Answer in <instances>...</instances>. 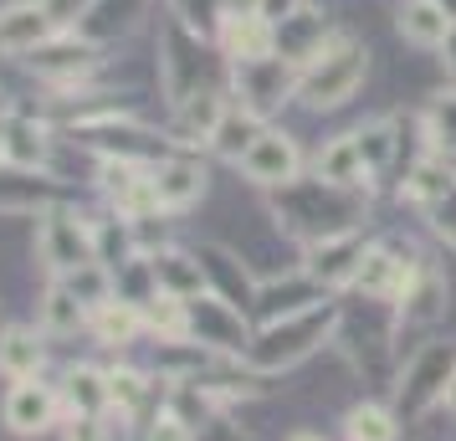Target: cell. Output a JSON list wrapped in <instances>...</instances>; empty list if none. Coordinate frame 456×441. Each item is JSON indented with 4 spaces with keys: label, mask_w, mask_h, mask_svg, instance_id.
Listing matches in <instances>:
<instances>
[{
    "label": "cell",
    "mask_w": 456,
    "mask_h": 441,
    "mask_svg": "<svg viewBox=\"0 0 456 441\" xmlns=\"http://www.w3.org/2000/svg\"><path fill=\"white\" fill-rule=\"evenodd\" d=\"M21 67L42 87L67 93V87H87V83H93V72L103 67V46L87 42L83 31H57V37H46L37 52H26Z\"/></svg>",
    "instance_id": "cell-7"
},
{
    "label": "cell",
    "mask_w": 456,
    "mask_h": 441,
    "mask_svg": "<svg viewBox=\"0 0 456 441\" xmlns=\"http://www.w3.org/2000/svg\"><path fill=\"white\" fill-rule=\"evenodd\" d=\"M144 334H154L159 344L185 339V298H169V293L149 298L144 303Z\"/></svg>",
    "instance_id": "cell-38"
},
{
    "label": "cell",
    "mask_w": 456,
    "mask_h": 441,
    "mask_svg": "<svg viewBox=\"0 0 456 441\" xmlns=\"http://www.w3.org/2000/svg\"><path fill=\"white\" fill-rule=\"evenodd\" d=\"M139 441H195V426H185V421L175 416V411H165V400H159V411L139 426Z\"/></svg>",
    "instance_id": "cell-40"
},
{
    "label": "cell",
    "mask_w": 456,
    "mask_h": 441,
    "mask_svg": "<svg viewBox=\"0 0 456 441\" xmlns=\"http://www.w3.org/2000/svg\"><path fill=\"white\" fill-rule=\"evenodd\" d=\"M87 334L98 339L103 349H128L134 339H144V308L139 303H124V298L113 293L87 314Z\"/></svg>",
    "instance_id": "cell-26"
},
{
    "label": "cell",
    "mask_w": 456,
    "mask_h": 441,
    "mask_svg": "<svg viewBox=\"0 0 456 441\" xmlns=\"http://www.w3.org/2000/svg\"><path fill=\"white\" fill-rule=\"evenodd\" d=\"M231 108V87L210 83L200 87V93H190L185 103L175 108V128H169V139L180 149H210V139H216V128H221V118H226Z\"/></svg>",
    "instance_id": "cell-16"
},
{
    "label": "cell",
    "mask_w": 456,
    "mask_h": 441,
    "mask_svg": "<svg viewBox=\"0 0 456 441\" xmlns=\"http://www.w3.org/2000/svg\"><path fill=\"white\" fill-rule=\"evenodd\" d=\"M42 11L57 21V31H77V21L93 11V0H42Z\"/></svg>",
    "instance_id": "cell-42"
},
{
    "label": "cell",
    "mask_w": 456,
    "mask_h": 441,
    "mask_svg": "<svg viewBox=\"0 0 456 441\" xmlns=\"http://www.w3.org/2000/svg\"><path fill=\"white\" fill-rule=\"evenodd\" d=\"M5 113H11V108H5V93H0V128H5Z\"/></svg>",
    "instance_id": "cell-49"
},
{
    "label": "cell",
    "mask_w": 456,
    "mask_h": 441,
    "mask_svg": "<svg viewBox=\"0 0 456 441\" xmlns=\"http://www.w3.org/2000/svg\"><path fill=\"white\" fill-rule=\"evenodd\" d=\"M236 169H241V175H247V185H256V190H282V185H292V180L303 175V149H297L292 134L267 128Z\"/></svg>",
    "instance_id": "cell-12"
},
{
    "label": "cell",
    "mask_w": 456,
    "mask_h": 441,
    "mask_svg": "<svg viewBox=\"0 0 456 441\" xmlns=\"http://www.w3.org/2000/svg\"><path fill=\"white\" fill-rule=\"evenodd\" d=\"M144 252V241H139V226L124 221L118 210H103V216H93V257L103 262L108 273H118L124 262Z\"/></svg>",
    "instance_id": "cell-28"
},
{
    "label": "cell",
    "mask_w": 456,
    "mask_h": 441,
    "mask_svg": "<svg viewBox=\"0 0 456 441\" xmlns=\"http://www.w3.org/2000/svg\"><path fill=\"white\" fill-rule=\"evenodd\" d=\"M318 180H329V185H349V190H359L364 180H370V169H364V154H359V139H354V134H338V139L323 144V154H318Z\"/></svg>",
    "instance_id": "cell-34"
},
{
    "label": "cell",
    "mask_w": 456,
    "mask_h": 441,
    "mask_svg": "<svg viewBox=\"0 0 456 441\" xmlns=\"http://www.w3.org/2000/svg\"><path fill=\"white\" fill-rule=\"evenodd\" d=\"M37 329L46 339H72L77 329H87V303L67 288V277H46L42 298H37Z\"/></svg>",
    "instance_id": "cell-24"
},
{
    "label": "cell",
    "mask_w": 456,
    "mask_h": 441,
    "mask_svg": "<svg viewBox=\"0 0 456 441\" xmlns=\"http://www.w3.org/2000/svg\"><path fill=\"white\" fill-rule=\"evenodd\" d=\"M426 216H431L436 236H441L446 247H456V195H446V200H436V206L426 210Z\"/></svg>",
    "instance_id": "cell-43"
},
{
    "label": "cell",
    "mask_w": 456,
    "mask_h": 441,
    "mask_svg": "<svg viewBox=\"0 0 456 441\" xmlns=\"http://www.w3.org/2000/svg\"><path fill=\"white\" fill-rule=\"evenodd\" d=\"M216 46L231 62H251V57H272L277 52V26L262 11H226L216 26Z\"/></svg>",
    "instance_id": "cell-19"
},
{
    "label": "cell",
    "mask_w": 456,
    "mask_h": 441,
    "mask_svg": "<svg viewBox=\"0 0 456 441\" xmlns=\"http://www.w3.org/2000/svg\"><path fill=\"white\" fill-rule=\"evenodd\" d=\"M370 252V241L359 232H338V236H323V241H308L303 247V273L329 293V288H354V273H359V262Z\"/></svg>",
    "instance_id": "cell-13"
},
{
    "label": "cell",
    "mask_w": 456,
    "mask_h": 441,
    "mask_svg": "<svg viewBox=\"0 0 456 441\" xmlns=\"http://www.w3.org/2000/svg\"><path fill=\"white\" fill-rule=\"evenodd\" d=\"M272 216L277 226L303 241H323L338 232H359L354 221L364 216V200L349 185H329V180H292V185L272 190Z\"/></svg>",
    "instance_id": "cell-1"
},
{
    "label": "cell",
    "mask_w": 456,
    "mask_h": 441,
    "mask_svg": "<svg viewBox=\"0 0 456 441\" xmlns=\"http://www.w3.org/2000/svg\"><path fill=\"white\" fill-rule=\"evenodd\" d=\"M267 134V118H256L251 108H241V103H231L226 108V118H221V128H216V139H210V149L226 159V165H241L251 154V144Z\"/></svg>",
    "instance_id": "cell-31"
},
{
    "label": "cell",
    "mask_w": 456,
    "mask_h": 441,
    "mask_svg": "<svg viewBox=\"0 0 456 441\" xmlns=\"http://www.w3.org/2000/svg\"><path fill=\"white\" fill-rule=\"evenodd\" d=\"M195 257H200V267H206V293H221L226 303H236V308L256 303V288H262V282L251 277V267L231 252V247H221V241H200Z\"/></svg>",
    "instance_id": "cell-18"
},
{
    "label": "cell",
    "mask_w": 456,
    "mask_h": 441,
    "mask_svg": "<svg viewBox=\"0 0 456 441\" xmlns=\"http://www.w3.org/2000/svg\"><path fill=\"white\" fill-rule=\"evenodd\" d=\"M144 16H149V0H93V11L77 21V31H83L87 42L108 46L113 37H128Z\"/></svg>",
    "instance_id": "cell-30"
},
{
    "label": "cell",
    "mask_w": 456,
    "mask_h": 441,
    "mask_svg": "<svg viewBox=\"0 0 456 441\" xmlns=\"http://www.w3.org/2000/svg\"><path fill=\"white\" fill-rule=\"evenodd\" d=\"M149 267H154L159 293H169V298H200L206 293V267H200L195 252H180V247H149Z\"/></svg>",
    "instance_id": "cell-27"
},
{
    "label": "cell",
    "mask_w": 456,
    "mask_h": 441,
    "mask_svg": "<svg viewBox=\"0 0 456 441\" xmlns=\"http://www.w3.org/2000/svg\"><path fill=\"white\" fill-rule=\"evenodd\" d=\"M395 26H400V37L415 42V46H446V37H452V21L441 16L436 0H400Z\"/></svg>",
    "instance_id": "cell-33"
},
{
    "label": "cell",
    "mask_w": 456,
    "mask_h": 441,
    "mask_svg": "<svg viewBox=\"0 0 456 441\" xmlns=\"http://www.w3.org/2000/svg\"><path fill=\"white\" fill-rule=\"evenodd\" d=\"M31 252H37V267L46 277H72L77 267L87 262H98L93 257V216H83L77 206H46L37 216V241H31Z\"/></svg>",
    "instance_id": "cell-5"
},
{
    "label": "cell",
    "mask_w": 456,
    "mask_h": 441,
    "mask_svg": "<svg viewBox=\"0 0 456 441\" xmlns=\"http://www.w3.org/2000/svg\"><path fill=\"white\" fill-rule=\"evenodd\" d=\"M62 180L52 169L0 165V216H42L46 206H62Z\"/></svg>",
    "instance_id": "cell-15"
},
{
    "label": "cell",
    "mask_w": 456,
    "mask_h": 441,
    "mask_svg": "<svg viewBox=\"0 0 456 441\" xmlns=\"http://www.w3.org/2000/svg\"><path fill=\"white\" fill-rule=\"evenodd\" d=\"M329 37H333V26H329V16L323 11H313V5H297L288 21H277V57H288L297 72L329 46Z\"/></svg>",
    "instance_id": "cell-22"
},
{
    "label": "cell",
    "mask_w": 456,
    "mask_h": 441,
    "mask_svg": "<svg viewBox=\"0 0 456 441\" xmlns=\"http://www.w3.org/2000/svg\"><path fill=\"white\" fill-rule=\"evenodd\" d=\"M251 329L247 323V308L226 303L221 293H200V298H185V339L200 344L210 355L221 359H247L251 349Z\"/></svg>",
    "instance_id": "cell-8"
},
{
    "label": "cell",
    "mask_w": 456,
    "mask_h": 441,
    "mask_svg": "<svg viewBox=\"0 0 456 441\" xmlns=\"http://www.w3.org/2000/svg\"><path fill=\"white\" fill-rule=\"evenodd\" d=\"M72 139H77L93 159H128V165H159L169 154H180V144H175L169 134H154L149 124H139V113H113V118L77 124Z\"/></svg>",
    "instance_id": "cell-4"
},
{
    "label": "cell",
    "mask_w": 456,
    "mask_h": 441,
    "mask_svg": "<svg viewBox=\"0 0 456 441\" xmlns=\"http://www.w3.org/2000/svg\"><path fill=\"white\" fill-rule=\"evenodd\" d=\"M57 390L67 416H108V370L98 364H67Z\"/></svg>",
    "instance_id": "cell-29"
},
{
    "label": "cell",
    "mask_w": 456,
    "mask_h": 441,
    "mask_svg": "<svg viewBox=\"0 0 456 441\" xmlns=\"http://www.w3.org/2000/svg\"><path fill=\"white\" fill-rule=\"evenodd\" d=\"M441 405H446V411L456 416V375H452V385H446V400H441Z\"/></svg>",
    "instance_id": "cell-46"
},
{
    "label": "cell",
    "mask_w": 456,
    "mask_h": 441,
    "mask_svg": "<svg viewBox=\"0 0 456 441\" xmlns=\"http://www.w3.org/2000/svg\"><path fill=\"white\" fill-rule=\"evenodd\" d=\"M46 37H57V21L42 11V0H11L0 5V52L21 62L26 52H37Z\"/></svg>",
    "instance_id": "cell-21"
},
{
    "label": "cell",
    "mask_w": 456,
    "mask_h": 441,
    "mask_svg": "<svg viewBox=\"0 0 456 441\" xmlns=\"http://www.w3.org/2000/svg\"><path fill=\"white\" fill-rule=\"evenodd\" d=\"M456 375V344H426L420 355L405 364V375H400V385H395V405L405 411V416H426V411H436L441 400H446V385H452Z\"/></svg>",
    "instance_id": "cell-10"
},
{
    "label": "cell",
    "mask_w": 456,
    "mask_h": 441,
    "mask_svg": "<svg viewBox=\"0 0 456 441\" xmlns=\"http://www.w3.org/2000/svg\"><path fill=\"white\" fill-rule=\"evenodd\" d=\"M338 329V314H333L329 303H318V308H303V314H288V318H272L262 323L256 334H251V349H247V364L251 375H282L292 364H303L308 355H318L323 344L333 339Z\"/></svg>",
    "instance_id": "cell-2"
},
{
    "label": "cell",
    "mask_w": 456,
    "mask_h": 441,
    "mask_svg": "<svg viewBox=\"0 0 456 441\" xmlns=\"http://www.w3.org/2000/svg\"><path fill=\"white\" fill-rule=\"evenodd\" d=\"M344 437L349 441H395V411L390 405H354L349 416H344Z\"/></svg>",
    "instance_id": "cell-39"
},
{
    "label": "cell",
    "mask_w": 456,
    "mask_h": 441,
    "mask_svg": "<svg viewBox=\"0 0 456 441\" xmlns=\"http://www.w3.org/2000/svg\"><path fill=\"white\" fill-rule=\"evenodd\" d=\"M256 303H262V314H267V323H272V318L318 308V303H323V288H318L308 273H292L288 282H262V288H256Z\"/></svg>",
    "instance_id": "cell-32"
},
{
    "label": "cell",
    "mask_w": 456,
    "mask_h": 441,
    "mask_svg": "<svg viewBox=\"0 0 456 441\" xmlns=\"http://www.w3.org/2000/svg\"><path fill=\"white\" fill-rule=\"evenodd\" d=\"M206 42H210V37L190 31L180 16H169V11H165V21H159V93H165L169 108H180L190 93L210 87Z\"/></svg>",
    "instance_id": "cell-6"
},
{
    "label": "cell",
    "mask_w": 456,
    "mask_h": 441,
    "mask_svg": "<svg viewBox=\"0 0 456 441\" xmlns=\"http://www.w3.org/2000/svg\"><path fill=\"white\" fill-rule=\"evenodd\" d=\"M415 262H420V257H405L400 247L374 241L370 252H364V262H359V273H354V288L364 298H395L405 288V277H411Z\"/></svg>",
    "instance_id": "cell-23"
},
{
    "label": "cell",
    "mask_w": 456,
    "mask_h": 441,
    "mask_svg": "<svg viewBox=\"0 0 456 441\" xmlns=\"http://www.w3.org/2000/svg\"><path fill=\"white\" fill-rule=\"evenodd\" d=\"M446 165H452V175H456V154H452V159H446Z\"/></svg>",
    "instance_id": "cell-50"
},
{
    "label": "cell",
    "mask_w": 456,
    "mask_h": 441,
    "mask_svg": "<svg viewBox=\"0 0 456 441\" xmlns=\"http://www.w3.org/2000/svg\"><path fill=\"white\" fill-rule=\"evenodd\" d=\"M62 416H67L62 390H57L52 380H42V375L11 380V390H5V400H0V421H5L11 437H42V431H52Z\"/></svg>",
    "instance_id": "cell-11"
},
{
    "label": "cell",
    "mask_w": 456,
    "mask_h": 441,
    "mask_svg": "<svg viewBox=\"0 0 456 441\" xmlns=\"http://www.w3.org/2000/svg\"><path fill=\"white\" fill-rule=\"evenodd\" d=\"M441 52H446V67L456 72V26H452V37H446V46H441Z\"/></svg>",
    "instance_id": "cell-45"
},
{
    "label": "cell",
    "mask_w": 456,
    "mask_h": 441,
    "mask_svg": "<svg viewBox=\"0 0 456 441\" xmlns=\"http://www.w3.org/2000/svg\"><path fill=\"white\" fill-rule=\"evenodd\" d=\"M400 303H395V323L400 329H415V323H436V318L446 314V298H452V282L446 273L436 267V262H415L411 277H405V288H400Z\"/></svg>",
    "instance_id": "cell-14"
},
{
    "label": "cell",
    "mask_w": 456,
    "mask_h": 441,
    "mask_svg": "<svg viewBox=\"0 0 456 441\" xmlns=\"http://www.w3.org/2000/svg\"><path fill=\"white\" fill-rule=\"evenodd\" d=\"M297 5H303V0H256V11H262V16H267L272 26H277V21H288V16L297 11Z\"/></svg>",
    "instance_id": "cell-44"
},
{
    "label": "cell",
    "mask_w": 456,
    "mask_h": 441,
    "mask_svg": "<svg viewBox=\"0 0 456 441\" xmlns=\"http://www.w3.org/2000/svg\"><path fill=\"white\" fill-rule=\"evenodd\" d=\"M436 5H441V16H446V21L456 26V0H436Z\"/></svg>",
    "instance_id": "cell-47"
},
{
    "label": "cell",
    "mask_w": 456,
    "mask_h": 441,
    "mask_svg": "<svg viewBox=\"0 0 456 441\" xmlns=\"http://www.w3.org/2000/svg\"><path fill=\"white\" fill-rule=\"evenodd\" d=\"M364 72H370V46L354 42V37H344V31H333L329 46L297 72V103L313 108V113L344 108L354 93H359Z\"/></svg>",
    "instance_id": "cell-3"
},
{
    "label": "cell",
    "mask_w": 456,
    "mask_h": 441,
    "mask_svg": "<svg viewBox=\"0 0 456 441\" xmlns=\"http://www.w3.org/2000/svg\"><path fill=\"white\" fill-rule=\"evenodd\" d=\"M154 195H159V210H165V216L190 210L200 195H206V165H200L190 149L159 159V165H154Z\"/></svg>",
    "instance_id": "cell-20"
},
{
    "label": "cell",
    "mask_w": 456,
    "mask_h": 441,
    "mask_svg": "<svg viewBox=\"0 0 456 441\" xmlns=\"http://www.w3.org/2000/svg\"><path fill=\"white\" fill-rule=\"evenodd\" d=\"M405 195H411L420 210H431L436 200H446V195H456V175L452 165L441 159V154H426V159H415L411 175H405Z\"/></svg>",
    "instance_id": "cell-35"
},
{
    "label": "cell",
    "mask_w": 456,
    "mask_h": 441,
    "mask_svg": "<svg viewBox=\"0 0 456 441\" xmlns=\"http://www.w3.org/2000/svg\"><path fill=\"white\" fill-rule=\"evenodd\" d=\"M231 98L251 108L256 118H272L277 108L297 98V67L288 57H251V62H231Z\"/></svg>",
    "instance_id": "cell-9"
},
{
    "label": "cell",
    "mask_w": 456,
    "mask_h": 441,
    "mask_svg": "<svg viewBox=\"0 0 456 441\" xmlns=\"http://www.w3.org/2000/svg\"><path fill=\"white\" fill-rule=\"evenodd\" d=\"M420 128H426V154L452 159L456 154V87H441L436 93L431 108H426V118H420Z\"/></svg>",
    "instance_id": "cell-36"
},
{
    "label": "cell",
    "mask_w": 456,
    "mask_h": 441,
    "mask_svg": "<svg viewBox=\"0 0 456 441\" xmlns=\"http://www.w3.org/2000/svg\"><path fill=\"white\" fill-rule=\"evenodd\" d=\"M118 416H62V441H113Z\"/></svg>",
    "instance_id": "cell-41"
},
{
    "label": "cell",
    "mask_w": 456,
    "mask_h": 441,
    "mask_svg": "<svg viewBox=\"0 0 456 441\" xmlns=\"http://www.w3.org/2000/svg\"><path fill=\"white\" fill-rule=\"evenodd\" d=\"M46 370V334L37 323H5L0 329V375L31 380Z\"/></svg>",
    "instance_id": "cell-25"
},
{
    "label": "cell",
    "mask_w": 456,
    "mask_h": 441,
    "mask_svg": "<svg viewBox=\"0 0 456 441\" xmlns=\"http://www.w3.org/2000/svg\"><path fill=\"white\" fill-rule=\"evenodd\" d=\"M400 128L390 124V118H374V124L354 128V139H359V154H364V169L370 175H385V169L395 165V154H400V139H395Z\"/></svg>",
    "instance_id": "cell-37"
},
{
    "label": "cell",
    "mask_w": 456,
    "mask_h": 441,
    "mask_svg": "<svg viewBox=\"0 0 456 441\" xmlns=\"http://www.w3.org/2000/svg\"><path fill=\"white\" fill-rule=\"evenodd\" d=\"M52 124L37 118V113H5V128H0V165L16 169H52Z\"/></svg>",
    "instance_id": "cell-17"
},
{
    "label": "cell",
    "mask_w": 456,
    "mask_h": 441,
    "mask_svg": "<svg viewBox=\"0 0 456 441\" xmlns=\"http://www.w3.org/2000/svg\"><path fill=\"white\" fill-rule=\"evenodd\" d=\"M288 441H323V437H313V431H292Z\"/></svg>",
    "instance_id": "cell-48"
}]
</instances>
